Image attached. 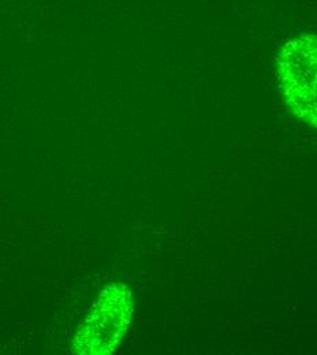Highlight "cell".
<instances>
[{
	"mask_svg": "<svg viewBox=\"0 0 317 355\" xmlns=\"http://www.w3.org/2000/svg\"><path fill=\"white\" fill-rule=\"evenodd\" d=\"M135 313L132 290L123 283L107 286L94 300L87 318L77 329L71 353L112 354L126 335Z\"/></svg>",
	"mask_w": 317,
	"mask_h": 355,
	"instance_id": "cell-1",
	"label": "cell"
},
{
	"mask_svg": "<svg viewBox=\"0 0 317 355\" xmlns=\"http://www.w3.org/2000/svg\"><path fill=\"white\" fill-rule=\"evenodd\" d=\"M277 78L290 111L317 128V36L289 40L279 51Z\"/></svg>",
	"mask_w": 317,
	"mask_h": 355,
	"instance_id": "cell-2",
	"label": "cell"
}]
</instances>
